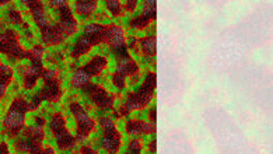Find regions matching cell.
<instances>
[{"label":"cell","instance_id":"1","mask_svg":"<svg viewBox=\"0 0 273 154\" xmlns=\"http://www.w3.org/2000/svg\"><path fill=\"white\" fill-rule=\"evenodd\" d=\"M28 111V104L22 100V98H16L13 104L10 105L8 111H7L4 120H3V126L6 129V132L10 136H14L20 132L24 126V116L26 112Z\"/></svg>","mask_w":273,"mask_h":154},{"label":"cell","instance_id":"2","mask_svg":"<svg viewBox=\"0 0 273 154\" xmlns=\"http://www.w3.org/2000/svg\"><path fill=\"white\" fill-rule=\"evenodd\" d=\"M0 52L13 59L28 58V52L21 48L17 34L12 30H6L0 34Z\"/></svg>","mask_w":273,"mask_h":154},{"label":"cell","instance_id":"3","mask_svg":"<svg viewBox=\"0 0 273 154\" xmlns=\"http://www.w3.org/2000/svg\"><path fill=\"white\" fill-rule=\"evenodd\" d=\"M70 110H72V114L76 116L77 124H78V126H77V138L78 139L87 138L91 130L94 129V120L87 115V112L84 111L78 104H72Z\"/></svg>","mask_w":273,"mask_h":154},{"label":"cell","instance_id":"4","mask_svg":"<svg viewBox=\"0 0 273 154\" xmlns=\"http://www.w3.org/2000/svg\"><path fill=\"white\" fill-rule=\"evenodd\" d=\"M86 92L92 98V101L100 106V108H104V110H110L114 104V98L102 88H100L97 86H92V84H87L84 87Z\"/></svg>","mask_w":273,"mask_h":154},{"label":"cell","instance_id":"5","mask_svg":"<svg viewBox=\"0 0 273 154\" xmlns=\"http://www.w3.org/2000/svg\"><path fill=\"white\" fill-rule=\"evenodd\" d=\"M105 41L108 42L115 52H118L120 49L126 48L125 46V34L124 30L118 26H110L105 27Z\"/></svg>","mask_w":273,"mask_h":154},{"label":"cell","instance_id":"6","mask_svg":"<svg viewBox=\"0 0 273 154\" xmlns=\"http://www.w3.org/2000/svg\"><path fill=\"white\" fill-rule=\"evenodd\" d=\"M118 54V72L120 76H132V74H138V72H139V68H138V64L133 62L132 59H130V56L128 55V52H126V48L120 49L116 52Z\"/></svg>","mask_w":273,"mask_h":154},{"label":"cell","instance_id":"7","mask_svg":"<svg viewBox=\"0 0 273 154\" xmlns=\"http://www.w3.org/2000/svg\"><path fill=\"white\" fill-rule=\"evenodd\" d=\"M154 92H150V91H146L144 88H140L139 91L136 92H132L129 97H128V101H126V106L128 110H139V108H143L146 106L150 100L153 97Z\"/></svg>","mask_w":273,"mask_h":154},{"label":"cell","instance_id":"8","mask_svg":"<svg viewBox=\"0 0 273 154\" xmlns=\"http://www.w3.org/2000/svg\"><path fill=\"white\" fill-rule=\"evenodd\" d=\"M40 97L41 100H48V101H58L60 96H62V90H60V84L59 80L54 77V78H49L45 80V86L40 92Z\"/></svg>","mask_w":273,"mask_h":154},{"label":"cell","instance_id":"9","mask_svg":"<svg viewBox=\"0 0 273 154\" xmlns=\"http://www.w3.org/2000/svg\"><path fill=\"white\" fill-rule=\"evenodd\" d=\"M60 22L58 24V27L60 28L62 34L66 36V35H72L77 30V22L73 18V16L70 13L69 7L62 6L60 8Z\"/></svg>","mask_w":273,"mask_h":154},{"label":"cell","instance_id":"10","mask_svg":"<svg viewBox=\"0 0 273 154\" xmlns=\"http://www.w3.org/2000/svg\"><path fill=\"white\" fill-rule=\"evenodd\" d=\"M26 4L30 7L31 13L34 16L36 26L41 27L42 30L48 27V16H46V12H45L41 2H26Z\"/></svg>","mask_w":273,"mask_h":154},{"label":"cell","instance_id":"11","mask_svg":"<svg viewBox=\"0 0 273 154\" xmlns=\"http://www.w3.org/2000/svg\"><path fill=\"white\" fill-rule=\"evenodd\" d=\"M42 63H31L24 72V87L26 88H32L38 80V77L42 76Z\"/></svg>","mask_w":273,"mask_h":154},{"label":"cell","instance_id":"12","mask_svg":"<svg viewBox=\"0 0 273 154\" xmlns=\"http://www.w3.org/2000/svg\"><path fill=\"white\" fill-rule=\"evenodd\" d=\"M64 40V35L62 34L60 28L58 26L46 27L42 30V41L46 45H56L60 44Z\"/></svg>","mask_w":273,"mask_h":154},{"label":"cell","instance_id":"13","mask_svg":"<svg viewBox=\"0 0 273 154\" xmlns=\"http://www.w3.org/2000/svg\"><path fill=\"white\" fill-rule=\"evenodd\" d=\"M119 143H120V134L115 130H106L102 138V142H101L102 147L111 154H115L118 152Z\"/></svg>","mask_w":273,"mask_h":154},{"label":"cell","instance_id":"14","mask_svg":"<svg viewBox=\"0 0 273 154\" xmlns=\"http://www.w3.org/2000/svg\"><path fill=\"white\" fill-rule=\"evenodd\" d=\"M16 148L20 152H26L30 154H41V142L40 140L31 139V138H24V139L18 140L16 143Z\"/></svg>","mask_w":273,"mask_h":154},{"label":"cell","instance_id":"15","mask_svg":"<svg viewBox=\"0 0 273 154\" xmlns=\"http://www.w3.org/2000/svg\"><path fill=\"white\" fill-rule=\"evenodd\" d=\"M84 36L88 38L92 45L100 44V42L105 41V27L98 26V24H90L86 27L84 31Z\"/></svg>","mask_w":273,"mask_h":154},{"label":"cell","instance_id":"16","mask_svg":"<svg viewBox=\"0 0 273 154\" xmlns=\"http://www.w3.org/2000/svg\"><path fill=\"white\" fill-rule=\"evenodd\" d=\"M105 64H106V59H105L104 56H96L92 60H90L88 64H86L84 72L90 77L97 76V74H100L104 70Z\"/></svg>","mask_w":273,"mask_h":154},{"label":"cell","instance_id":"17","mask_svg":"<svg viewBox=\"0 0 273 154\" xmlns=\"http://www.w3.org/2000/svg\"><path fill=\"white\" fill-rule=\"evenodd\" d=\"M126 130L129 133H153L156 132V128L153 124H144V122H140V120H129L128 125H126Z\"/></svg>","mask_w":273,"mask_h":154},{"label":"cell","instance_id":"18","mask_svg":"<svg viewBox=\"0 0 273 154\" xmlns=\"http://www.w3.org/2000/svg\"><path fill=\"white\" fill-rule=\"evenodd\" d=\"M90 82V76L84 72V69H78L74 72V74L72 77V86L73 87H86Z\"/></svg>","mask_w":273,"mask_h":154},{"label":"cell","instance_id":"19","mask_svg":"<svg viewBox=\"0 0 273 154\" xmlns=\"http://www.w3.org/2000/svg\"><path fill=\"white\" fill-rule=\"evenodd\" d=\"M92 46V44L90 42L88 38H86V36H82V38H78L76 42V45H74V48H73V56H80L86 54V52H88Z\"/></svg>","mask_w":273,"mask_h":154},{"label":"cell","instance_id":"20","mask_svg":"<svg viewBox=\"0 0 273 154\" xmlns=\"http://www.w3.org/2000/svg\"><path fill=\"white\" fill-rule=\"evenodd\" d=\"M140 46H142V50H143L144 55L153 56L154 54H156V46H157L156 38H154V36H147L144 40H142Z\"/></svg>","mask_w":273,"mask_h":154},{"label":"cell","instance_id":"21","mask_svg":"<svg viewBox=\"0 0 273 154\" xmlns=\"http://www.w3.org/2000/svg\"><path fill=\"white\" fill-rule=\"evenodd\" d=\"M50 129H52V132L55 133V136L66 130V124H64V119L62 118V115L56 114L55 116L52 118V120H50Z\"/></svg>","mask_w":273,"mask_h":154},{"label":"cell","instance_id":"22","mask_svg":"<svg viewBox=\"0 0 273 154\" xmlns=\"http://www.w3.org/2000/svg\"><path fill=\"white\" fill-rule=\"evenodd\" d=\"M96 6H97V3L94 0H91V2H77L76 10L77 13L82 14V16H90L94 12Z\"/></svg>","mask_w":273,"mask_h":154},{"label":"cell","instance_id":"23","mask_svg":"<svg viewBox=\"0 0 273 154\" xmlns=\"http://www.w3.org/2000/svg\"><path fill=\"white\" fill-rule=\"evenodd\" d=\"M56 140H58V144H59L60 148L72 147L73 146V143H74V139L70 136L68 130H64V132L60 133V134H58V136H56Z\"/></svg>","mask_w":273,"mask_h":154},{"label":"cell","instance_id":"24","mask_svg":"<svg viewBox=\"0 0 273 154\" xmlns=\"http://www.w3.org/2000/svg\"><path fill=\"white\" fill-rule=\"evenodd\" d=\"M152 18L150 17H147V16H144V14H142V16H139L138 18H134V20H132V22H130V26L134 28H146L150 22H152Z\"/></svg>","mask_w":273,"mask_h":154},{"label":"cell","instance_id":"25","mask_svg":"<svg viewBox=\"0 0 273 154\" xmlns=\"http://www.w3.org/2000/svg\"><path fill=\"white\" fill-rule=\"evenodd\" d=\"M42 54H44V49H42V46L36 45V46H34V48L28 52V58L31 59V62L32 63H41Z\"/></svg>","mask_w":273,"mask_h":154},{"label":"cell","instance_id":"26","mask_svg":"<svg viewBox=\"0 0 273 154\" xmlns=\"http://www.w3.org/2000/svg\"><path fill=\"white\" fill-rule=\"evenodd\" d=\"M106 6H108L110 12L114 16H120L122 14V6H120V2H118V0H108Z\"/></svg>","mask_w":273,"mask_h":154},{"label":"cell","instance_id":"27","mask_svg":"<svg viewBox=\"0 0 273 154\" xmlns=\"http://www.w3.org/2000/svg\"><path fill=\"white\" fill-rule=\"evenodd\" d=\"M140 150H142V146L138 140H133L132 143L128 147V152L126 154H140Z\"/></svg>","mask_w":273,"mask_h":154},{"label":"cell","instance_id":"28","mask_svg":"<svg viewBox=\"0 0 273 154\" xmlns=\"http://www.w3.org/2000/svg\"><path fill=\"white\" fill-rule=\"evenodd\" d=\"M112 82H114V84L118 87V88H125V77L120 76L119 73H115L114 76H112Z\"/></svg>","mask_w":273,"mask_h":154},{"label":"cell","instance_id":"29","mask_svg":"<svg viewBox=\"0 0 273 154\" xmlns=\"http://www.w3.org/2000/svg\"><path fill=\"white\" fill-rule=\"evenodd\" d=\"M8 20L12 21V22H14V24H20L21 22V14L17 12V10H14V8H12L10 12H8Z\"/></svg>","mask_w":273,"mask_h":154},{"label":"cell","instance_id":"30","mask_svg":"<svg viewBox=\"0 0 273 154\" xmlns=\"http://www.w3.org/2000/svg\"><path fill=\"white\" fill-rule=\"evenodd\" d=\"M100 124L102 125L105 130H114V126H115V122L111 118H102L100 120Z\"/></svg>","mask_w":273,"mask_h":154},{"label":"cell","instance_id":"31","mask_svg":"<svg viewBox=\"0 0 273 154\" xmlns=\"http://www.w3.org/2000/svg\"><path fill=\"white\" fill-rule=\"evenodd\" d=\"M41 101H42V100H41V97H40V94L36 92V94H35V97H32V101H31V104L28 105V110H35V108H36V106L40 105V102H41Z\"/></svg>","mask_w":273,"mask_h":154},{"label":"cell","instance_id":"32","mask_svg":"<svg viewBox=\"0 0 273 154\" xmlns=\"http://www.w3.org/2000/svg\"><path fill=\"white\" fill-rule=\"evenodd\" d=\"M136 0H129V2H126L125 3V10H128V12H133L134 10V7H136Z\"/></svg>","mask_w":273,"mask_h":154},{"label":"cell","instance_id":"33","mask_svg":"<svg viewBox=\"0 0 273 154\" xmlns=\"http://www.w3.org/2000/svg\"><path fill=\"white\" fill-rule=\"evenodd\" d=\"M129 114V110H128V106H122L120 108V111L116 112V118H120V116H125V115H128Z\"/></svg>","mask_w":273,"mask_h":154},{"label":"cell","instance_id":"34","mask_svg":"<svg viewBox=\"0 0 273 154\" xmlns=\"http://www.w3.org/2000/svg\"><path fill=\"white\" fill-rule=\"evenodd\" d=\"M150 120H152V124H156V110H152L150 112Z\"/></svg>","mask_w":273,"mask_h":154},{"label":"cell","instance_id":"35","mask_svg":"<svg viewBox=\"0 0 273 154\" xmlns=\"http://www.w3.org/2000/svg\"><path fill=\"white\" fill-rule=\"evenodd\" d=\"M82 154H96L92 150H90L88 147H84V148H82Z\"/></svg>","mask_w":273,"mask_h":154},{"label":"cell","instance_id":"36","mask_svg":"<svg viewBox=\"0 0 273 154\" xmlns=\"http://www.w3.org/2000/svg\"><path fill=\"white\" fill-rule=\"evenodd\" d=\"M41 154H54V148H50V147H46L45 150H42Z\"/></svg>","mask_w":273,"mask_h":154},{"label":"cell","instance_id":"37","mask_svg":"<svg viewBox=\"0 0 273 154\" xmlns=\"http://www.w3.org/2000/svg\"><path fill=\"white\" fill-rule=\"evenodd\" d=\"M150 152H152V153L156 152V142H152V144H150Z\"/></svg>","mask_w":273,"mask_h":154},{"label":"cell","instance_id":"38","mask_svg":"<svg viewBox=\"0 0 273 154\" xmlns=\"http://www.w3.org/2000/svg\"><path fill=\"white\" fill-rule=\"evenodd\" d=\"M3 3H6V2H0V4H3Z\"/></svg>","mask_w":273,"mask_h":154}]
</instances>
